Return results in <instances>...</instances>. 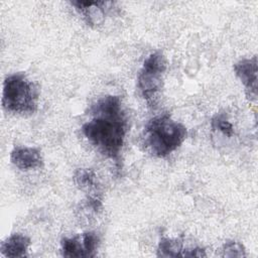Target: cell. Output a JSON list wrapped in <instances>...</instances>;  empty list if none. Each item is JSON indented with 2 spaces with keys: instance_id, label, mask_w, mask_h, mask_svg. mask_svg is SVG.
Returning a JSON list of instances; mask_svg holds the SVG:
<instances>
[{
  "instance_id": "3",
  "label": "cell",
  "mask_w": 258,
  "mask_h": 258,
  "mask_svg": "<svg viewBox=\"0 0 258 258\" xmlns=\"http://www.w3.org/2000/svg\"><path fill=\"white\" fill-rule=\"evenodd\" d=\"M39 89L24 73L6 77L3 84L2 106L10 113L18 115L33 114L37 110Z\"/></svg>"
},
{
  "instance_id": "2",
  "label": "cell",
  "mask_w": 258,
  "mask_h": 258,
  "mask_svg": "<svg viewBox=\"0 0 258 258\" xmlns=\"http://www.w3.org/2000/svg\"><path fill=\"white\" fill-rule=\"evenodd\" d=\"M187 136L186 127L168 113L149 119L142 133V145L151 155L164 158L175 151Z\"/></svg>"
},
{
  "instance_id": "10",
  "label": "cell",
  "mask_w": 258,
  "mask_h": 258,
  "mask_svg": "<svg viewBox=\"0 0 258 258\" xmlns=\"http://www.w3.org/2000/svg\"><path fill=\"white\" fill-rule=\"evenodd\" d=\"M60 251L63 257H88L86 245L82 234L73 237H63L60 240Z\"/></svg>"
},
{
  "instance_id": "9",
  "label": "cell",
  "mask_w": 258,
  "mask_h": 258,
  "mask_svg": "<svg viewBox=\"0 0 258 258\" xmlns=\"http://www.w3.org/2000/svg\"><path fill=\"white\" fill-rule=\"evenodd\" d=\"M74 182L87 197L102 196L96 172L92 168H78L74 173Z\"/></svg>"
},
{
  "instance_id": "11",
  "label": "cell",
  "mask_w": 258,
  "mask_h": 258,
  "mask_svg": "<svg viewBox=\"0 0 258 258\" xmlns=\"http://www.w3.org/2000/svg\"><path fill=\"white\" fill-rule=\"evenodd\" d=\"M184 248H183V236L177 238H160L156 256L157 257H182Z\"/></svg>"
},
{
  "instance_id": "7",
  "label": "cell",
  "mask_w": 258,
  "mask_h": 258,
  "mask_svg": "<svg viewBox=\"0 0 258 258\" xmlns=\"http://www.w3.org/2000/svg\"><path fill=\"white\" fill-rule=\"evenodd\" d=\"M10 161L21 170L37 169L43 166V158L38 148L16 146L10 153Z\"/></svg>"
},
{
  "instance_id": "8",
  "label": "cell",
  "mask_w": 258,
  "mask_h": 258,
  "mask_svg": "<svg viewBox=\"0 0 258 258\" xmlns=\"http://www.w3.org/2000/svg\"><path fill=\"white\" fill-rule=\"evenodd\" d=\"M31 244L29 237L15 233L9 236L2 244H1V253L5 257H25L27 256L28 248Z\"/></svg>"
},
{
  "instance_id": "14",
  "label": "cell",
  "mask_w": 258,
  "mask_h": 258,
  "mask_svg": "<svg viewBox=\"0 0 258 258\" xmlns=\"http://www.w3.org/2000/svg\"><path fill=\"white\" fill-rule=\"evenodd\" d=\"M206 249L203 247H191V248H185L182 254V257H207Z\"/></svg>"
},
{
  "instance_id": "13",
  "label": "cell",
  "mask_w": 258,
  "mask_h": 258,
  "mask_svg": "<svg viewBox=\"0 0 258 258\" xmlns=\"http://www.w3.org/2000/svg\"><path fill=\"white\" fill-rule=\"evenodd\" d=\"M222 257H245V247L241 242L235 240H228L222 246Z\"/></svg>"
},
{
  "instance_id": "5",
  "label": "cell",
  "mask_w": 258,
  "mask_h": 258,
  "mask_svg": "<svg viewBox=\"0 0 258 258\" xmlns=\"http://www.w3.org/2000/svg\"><path fill=\"white\" fill-rule=\"evenodd\" d=\"M236 77L245 88L246 97L250 102L257 100V81H258V62L257 56L242 58L233 66Z\"/></svg>"
},
{
  "instance_id": "1",
  "label": "cell",
  "mask_w": 258,
  "mask_h": 258,
  "mask_svg": "<svg viewBox=\"0 0 258 258\" xmlns=\"http://www.w3.org/2000/svg\"><path fill=\"white\" fill-rule=\"evenodd\" d=\"M88 114L91 119L82 125V133L102 155L120 167L128 131V118L121 98L117 95L103 96L90 106Z\"/></svg>"
},
{
  "instance_id": "4",
  "label": "cell",
  "mask_w": 258,
  "mask_h": 258,
  "mask_svg": "<svg viewBox=\"0 0 258 258\" xmlns=\"http://www.w3.org/2000/svg\"><path fill=\"white\" fill-rule=\"evenodd\" d=\"M166 59L160 51L151 52L143 61L137 76V88L141 97L152 105L163 85Z\"/></svg>"
},
{
  "instance_id": "6",
  "label": "cell",
  "mask_w": 258,
  "mask_h": 258,
  "mask_svg": "<svg viewBox=\"0 0 258 258\" xmlns=\"http://www.w3.org/2000/svg\"><path fill=\"white\" fill-rule=\"evenodd\" d=\"M71 4L90 26H98L105 21L108 13L113 9V2L107 1H72Z\"/></svg>"
},
{
  "instance_id": "12",
  "label": "cell",
  "mask_w": 258,
  "mask_h": 258,
  "mask_svg": "<svg viewBox=\"0 0 258 258\" xmlns=\"http://www.w3.org/2000/svg\"><path fill=\"white\" fill-rule=\"evenodd\" d=\"M211 128L213 131H217L228 138L234 136V126L228 119L225 113H216L211 119Z\"/></svg>"
}]
</instances>
